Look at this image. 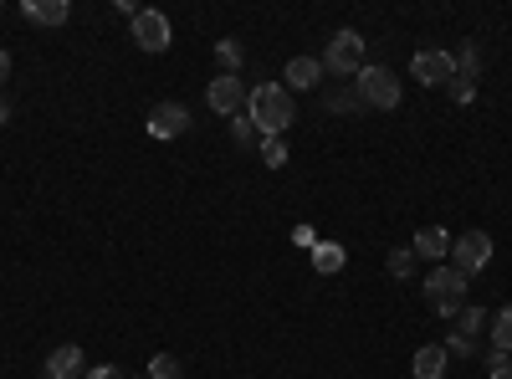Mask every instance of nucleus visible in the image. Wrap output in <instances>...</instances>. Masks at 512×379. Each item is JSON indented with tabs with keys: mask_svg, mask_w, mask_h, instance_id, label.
I'll return each instance as SVG.
<instances>
[{
	"mask_svg": "<svg viewBox=\"0 0 512 379\" xmlns=\"http://www.w3.org/2000/svg\"><path fill=\"white\" fill-rule=\"evenodd\" d=\"M88 379H123V369H118V364H93Z\"/></svg>",
	"mask_w": 512,
	"mask_h": 379,
	"instance_id": "cd10ccee",
	"label": "nucleus"
},
{
	"mask_svg": "<svg viewBox=\"0 0 512 379\" xmlns=\"http://www.w3.org/2000/svg\"><path fill=\"white\" fill-rule=\"evenodd\" d=\"M262 164L267 170H282L287 164V139H262Z\"/></svg>",
	"mask_w": 512,
	"mask_h": 379,
	"instance_id": "393cba45",
	"label": "nucleus"
},
{
	"mask_svg": "<svg viewBox=\"0 0 512 379\" xmlns=\"http://www.w3.org/2000/svg\"><path fill=\"white\" fill-rule=\"evenodd\" d=\"M231 139H236L241 149H251L256 139H262V134H256V123H251L246 113H236V118H231Z\"/></svg>",
	"mask_w": 512,
	"mask_h": 379,
	"instance_id": "5701e85b",
	"label": "nucleus"
},
{
	"mask_svg": "<svg viewBox=\"0 0 512 379\" xmlns=\"http://www.w3.org/2000/svg\"><path fill=\"white\" fill-rule=\"evenodd\" d=\"M415 257L420 262H441V257H451V231L446 226H425V231H415Z\"/></svg>",
	"mask_w": 512,
	"mask_h": 379,
	"instance_id": "f8f14e48",
	"label": "nucleus"
},
{
	"mask_svg": "<svg viewBox=\"0 0 512 379\" xmlns=\"http://www.w3.org/2000/svg\"><path fill=\"white\" fill-rule=\"evenodd\" d=\"M354 93H359L364 108H400V77L390 67H364Z\"/></svg>",
	"mask_w": 512,
	"mask_h": 379,
	"instance_id": "20e7f679",
	"label": "nucleus"
},
{
	"mask_svg": "<svg viewBox=\"0 0 512 379\" xmlns=\"http://www.w3.org/2000/svg\"><path fill=\"white\" fill-rule=\"evenodd\" d=\"M323 82V62L318 57H292L287 72H282V88H297V93H313Z\"/></svg>",
	"mask_w": 512,
	"mask_h": 379,
	"instance_id": "9b49d317",
	"label": "nucleus"
},
{
	"mask_svg": "<svg viewBox=\"0 0 512 379\" xmlns=\"http://www.w3.org/2000/svg\"><path fill=\"white\" fill-rule=\"evenodd\" d=\"M344 262H349V251L338 246V241H318V246H313V267H318L323 277H333V272H344Z\"/></svg>",
	"mask_w": 512,
	"mask_h": 379,
	"instance_id": "2eb2a0df",
	"label": "nucleus"
},
{
	"mask_svg": "<svg viewBox=\"0 0 512 379\" xmlns=\"http://www.w3.org/2000/svg\"><path fill=\"white\" fill-rule=\"evenodd\" d=\"M446 359H451V354H446L441 344H420L410 374H415V379H446Z\"/></svg>",
	"mask_w": 512,
	"mask_h": 379,
	"instance_id": "ddd939ff",
	"label": "nucleus"
},
{
	"mask_svg": "<svg viewBox=\"0 0 512 379\" xmlns=\"http://www.w3.org/2000/svg\"><path fill=\"white\" fill-rule=\"evenodd\" d=\"M246 118L256 123V134H262V139H282L292 129V118H297L292 93L282 88V82H256V88L246 93Z\"/></svg>",
	"mask_w": 512,
	"mask_h": 379,
	"instance_id": "f257e3e1",
	"label": "nucleus"
},
{
	"mask_svg": "<svg viewBox=\"0 0 512 379\" xmlns=\"http://www.w3.org/2000/svg\"><path fill=\"white\" fill-rule=\"evenodd\" d=\"M128 26H134V47H139V52H149V57H159V52L169 47V41H175V26H169V16H164V11H154V6H144Z\"/></svg>",
	"mask_w": 512,
	"mask_h": 379,
	"instance_id": "423d86ee",
	"label": "nucleus"
},
{
	"mask_svg": "<svg viewBox=\"0 0 512 379\" xmlns=\"http://www.w3.org/2000/svg\"><path fill=\"white\" fill-rule=\"evenodd\" d=\"M47 379H88V354L77 344H62L47 354Z\"/></svg>",
	"mask_w": 512,
	"mask_h": 379,
	"instance_id": "9d476101",
	"label": "nucleus"
},
{
	"mask_svg": "<svg viewBox=\"0 0 512 379\" xmlns=\"http://www.w3.org/2000/svg\"><path fill=\"white\" fill-rule=\"evenodd\" d=\"M323 62V72H333V77H359L369 62H364V36L354 31V26H344V31H333L328 36V52L318 57Z\"/></svg>",
	"mask_w": 512,
	"mask_h": 379,
	"instance_id": "7ed1b4c3",
	"label": "nucleus"
},
{
	"mask_svg": "<svg viewBox=\"0 0 512 379\" xmlns=\"http://www.w3.org/2000/svg\"><path fill=\"white\" fill-rule=\"evenodd\" d=\"M190 129V108L185 103H154L149 108V134L154 139H180Z\"/></svg>",
	"mask_w": 512,
	"mask_h": 379,
	"instance_id": "1a4fd4ad",
	"label": "nucleus"
},
{
	"mask_svg": "<svg viewBox=\"0 0 512 379\" xmlns=\"http://www.w3.org/2000/svg\"><path fill=\"white\" fill-rule=\"evenodd\" d=\"M487 379H512V354L487 349Z\"/></svg>",
	"mask_w": 512,
	"mask_h": 379,
	"instance_id": "a878e982",
	"label": "nucleus"
},
{
	"mask_svg": "<svg viewBox=\"0 0 512 379\" xmlns=\"http://www.w3.org/2000/svg\"><path fill=\"white\" fill-rule=\"evenodd\" d=\"M6 118H11V103H6V98H0V123H6Z\"/></svg>",
	"mask_w": 512,
	"mask_h": 379,
	"instance_id": "7c9ffc66",
	"label": "nucleus"
},
{
	"mask_svg": "<svg viewBox=\"0 0 512 379\" xmlns=\"http://www.w3.org/2000/svg\"><path fill=\"white\" fill-rule=\"evenodd\" d=\"M323 108H328V113H359L364 103H359L354 88H328V93H323Z\"/></svg>",
	"mask_w": 512,
	"mask_h": 379,
	"instance_id": "a211bd4d",
	"label": "nucleus"
},
{
	"mask_svg": "<svg viewBox=\"0 0 512 379\" xmlns=\"http://www.w3.org/2000/svg\"><path fill=\"white\" fill-rule=\"evenodd\" d=\"M216 57L226 62V72H231V77H241V62H246V52H241V41H236V36L216 41Z\"/></svg>",
	"mask_w": 512,
	"mask_h": 379,
	"instance_id": "6ab92c4d",
	"label": "nucleus"
},
{
	"mask_svg": "<svg viewBox=\"0 0 512 379\" xmlns=\"http://www.w3.org/2000/svg\"><path fill=\"white\" fill-rule=\"evenodd\" d=\"M410 77L420 82V88H451L456 82V57L451 52H415Z\"/></svg>",
	"mask_w": 512,
	"mask_h": 379,
	"instance_id": "0eeeda50",
	"label": "nucleus"
},
{
	"mask_svg": "<svg viewBox=\"0 0 512 379\" xmlns=\"http://www.w3.org/2000/svg\"><path fill=\"white\" fill-rule=\"evenodd\" d=\"M441 349H446V354H456V359H472V354H477L482 344H477V339H466V333H456V328H451Z\"/></svg>",
	"mask_w": 512,
	"mask_h": 379,
	"instance_id": "4be33fe9",
	"label": "nucleus"
},
{
	"mask_svg": "<svg viewBox=\"0 0 512 379\" xmlns=\"http://www.w3.org/2000/svg\"><path fill=\"white\" fill-rule=\"evenodd\" d=\"M6 77H11V52L0 47V82H6Z\"/></svg>",
	"mask_w": 512,
	"mask_h": 379,
	"instance_id": "c756f323",
	"label": "nucleus"
},
{
	"mask_svg": "<svg viewBox=\"0 0 512 379\" xmlns=\"http://www.w3.org/2000/svg\"><path fill=\"white\" fill-rule=\"evenodd\" d=\"M246 93H251V88H246L241 77L221 72V77H216V82H210V88H205V103L216 108V113H226V118H236V113L246 108Z\"/></svg>",
	"mask_w": 512,
	"mask_h": 379,
	"instance_id": "6e6552de",
	"label": "nucleus"
},
{
	"mask_svg": "<svg viewBox=\"0 0 512 379\" xmlns=\"http://www.w3.org/2000/svg\"><path fill=\"white\" fill-rule=\"evenodd\" d=\"M477 72H482V47H477V41H461V57H456V77L477 82Z\"/></svg>",
	"mask_w": 512,
	"mask_h": 379,
	"instance_id": "f3484780",
	"label": "nucleus"
},
{
	"mask_svg": "<svg viewBox=\"0 0 512 379\" xmlns=\"http://www.w3.org/2000/svg\"><path fill=\"white\" fill-rule=\"evenodd\" d=\"M487 323H492V328H487V333H492V349L512 354V303H507V308H497Z\"/></svg>",
	"mask_w": 512,
	"mask_h": 379,
	"instance_id": "dca6fc26",
	"label": "nucleus"
},
{
	"mask_svg": "<svg viewBox=\"0 0 512 379\" xmlns=\"http://www.w3.org/2000/svg\"><path fill=\"white\" fill-rule=\"evenodd\" d=\"M26 21H36V26H67V16H72V6L67 0H26Z\"/></svg>",
	"mask_w": 512,
	"mask_h": 379,
	"instance_id": "4468645a",
	"label": "nucleus"
},
{
	"mask_svg": "<svg viewBox=\"0 0 512 379\" xmlns=\"http://www.w3.org/2000/svg\"><path fill=\"white\" fill-rule=\"evenodd\" d=\"M456 318H461V328H456V333H466V339H477V328H482V323H487L492 313H487V308H472V303H466V308H461Z\"/></svg>",
	"mask_w": 512,
	"mask_h": 379,
	"instance_id": "412c9836",
	"label": "nucleus"
},
{
	"mask_svg": "<svg viewBox=\"0 0 512 379\" xmlns=\"http://www.w3.org/2000/svg\"><path fill=\"white\" fill-rule=\"evenodd\" d=\"M292 241H297V246H308V251L318 246V236H313V226H297V231H292Z\"/></svg>",
	"mask_w": 512,
	"mask_h": 379,
	"instance_id": "c85d7f7f",
	"label": "nucleus"
},
{
	"mask_svg": "<svg viewBox=\"0 0 512 379\" xmlns=\"http://www.w3.org/2000/svg\"><path fill=\"white\" fill-rule=\"evenodd\" d=\"M451 98H456V103L466 108V103L477 98V82H466V77H456V82H451Z\"/></svg>",
	"mask_w": 512,
	"mask_h": 379,
	"instance_id": "bb28decb",
	"label": "nucleus"
},
{
	"mask_svg": "<svg viewBox=\"0 0 512 379\" xmlns=\"http://www.w3.org/2000/svg\"><path fill=\"white\" fill-rule=\"evenodd\" d=\"M410 272H415V251H410V246H395V251H390V277L405 282Z\"/></svg>",
	"mask_w": 512,
	"mask_h": 379,
	"instance_id": "b1692460",
	"label": "nucleus"
},
{
	"mask_svg": "<svg viewBox=\"0 0 512 379\" xmlns=\"http://www.w3.org/2000/svg\"><path fill=\"white\" fill-rule=\"evenodd\" d=\"M185 369H180V359L175 354H154L149 359V379H180Z\"/></svg>",
	"mask_w": 512,
	"mask_h": 379,
	"instance_id": "aec40b11",
	"label": "nucleus"
},
{
	"mask_svg": "<svg viewBox=\"0 0 512 379\" xmlns=\"http://www.w3.org/2000/svg\"><path fill=\"white\" fill-rule=\"evenodd\" d=\"M420 292H425V303H431V313H441V318H456V313L466 308V277H461L451 262L425 277Z\"/></svg>",
	"mask_w": 512,
	"mask_h": 379,
	"instance_id": "f03ea898",
	"label": "nucleus"
},
{
	"mask_svg": "<svg viewBox=\"0 0 512 379\" xmlns=\"http://www.w3.org/2000/svg\"><path fill=\"white\" fill-rule=\"evenodd\" d=\"M487 262H492V236H487V231H461V236H451V267H456L461 277H477Z\"/></svg>",
	"mask_w": 512,
	"mask_h": 379,
	"instance_id": "39448f33",
	"label": "nucleus"
}]
</instances>
